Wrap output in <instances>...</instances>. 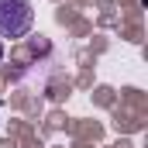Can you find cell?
I'll return each mask as SVG.
<instances>
[{
	"label": "cell",
	"mask_w": 148,
	"mask_h": 148,
	"mask_svg": "<svg viewBox=\"0 0 148 148\" xmlns=\"http://www.w3.org/2000/svg\"><path fill=\"white\" fill-rule=\"evenodd\" d=\"M35 24L31 0H0V35L3 38H24Z\"/></svg>",
	"instance_id": "cell-1"
},
{
	"label": "cell",
	"mask_w": 148,
	"mask_h": 148,
	"mask_svg": "<svg viewBox=\"0 0 148 148\" xmlns=\"http://www.w3.org/2000/svg\"><path fill=\"white\" fill-rule=\"evenodd\" d=\"M0 59H3V45H0Z\"/></svg>",
	"instance_id": "cell-2"
}]
</instances>
